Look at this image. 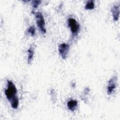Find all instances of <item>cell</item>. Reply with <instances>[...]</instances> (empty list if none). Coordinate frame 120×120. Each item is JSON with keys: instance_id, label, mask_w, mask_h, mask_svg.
<instances>
[{"instance_id": "8992f818", "label": "cell", "mask_w": 120, "mask_h": 120, "mask_svg": "<svg viewBox=\"0 0 120 120\" xmlns=\"http://www.w3.org/2000/svg\"><path fill=\"white\" fill-rule=\"evenodd\" d=\"M111 12L114 21H117L119 18L120 7L119 6L114 5L111 8Z\"/></svg>"}, {"instance_id": "9c48e42d", "label": "cell", "mask_w": 120, "mask_h": 120, "mask_svg": "<svg viewBox=\"0 0 120 120\" xmlns=\"http://www.w3.org/2000/svg\"><path fill=\"white\" fill-rule=\"evenodd\" d=\"M95 4L93 0H90L87 2L85 6V9L86 10H91L94 8Z\"/></svg>"}, {"instance_id": "7a4b0ae2", "label": "cell", "mask_w": 120, "mask_h": 120, "mask_svg": "<svg viewBox=\"0 0 120 120\" xmlns=\"http://www.w3.org/2000/svg\"><path fill=\"white\" fill-rule=\"evenodd\" d=\"M35 18L36 23L38 27L40 30L43 33H46V30L45 29V21L42 14L39 12L35 13Z\"/></svg>"}, {"instance_id": "8fae6325", "label": "cell", "mask_w": 120, "mask_h": 120, "mask_svg": "<svg viewBox=\"0 0 120 120\" xmlns=\"http://www.w3.org/2000/svg\"><path fill=\"white\" fill-rule=\"evenodd\" d=\"M41 3L40 0H33L32 1V7L34 8H37Z\"/></svg>"}, {"instance_id": "52a82bcc", "label": "cell", "mask_w": 120, "mask_h": 120, "mask_svg": "<svg viewBox=\"0 0 120 120\" xmlns=\"http://www.w3.org/2000/svg\"><path fill=\"white\" fill-rule=\"evenodd\" d=\"M68 108L71 111H74L77 106V102L75 100H69L67 103Z\"/></svg>"}, {"instance_id": "6da1fadb", "label": "cell", "mask_w": 120, "mask_h": 120, "mask_svg": "<svg viewBox=\"0 0 120 120\" xmlns=\"http://www.w3.org/2000/svg\"><path fill=\"white\" fill-rule=\"evenodd\" d=\"M8 87L5 90V94L10 103L11 107L16 109L19 105V99L17 96V89L13 82L9 80L7 81Z\"/></svg>"}, {"instance_id": "5b68a950", "label": "cell", "mask_w": 120, "mask_h": 120, "mask_svg": "<svg viewBox=\"0 0 120 120\" xmlns=\"http://www.w3.org/2000/svg\"><path fill=\"white\" fill-rule=\"evenodd\" d=\"M116 81L117 78L116 77H113L109 81L107 88L108 94L110 95L112 94L114 90L115 89Z\"/></svg>"}, {"instance_id": "277c9868", "label": "cell", "mask_w": 120, "mask_h": 120, "mask_svg": "<svg viewBox=\"0 0 120 120\" xmlns=\"http://www.w3.org/2000/svg\"><path fill=\"white\" fill-rule=\"evenodd\" d=\"M69 50V45L66 43H62L59 45V52L63 60H66Z\"/></svg>"}, {"instance_id": "30bf717a", "label": "cell", "mask_w": 120, "mask_h": 120, "mask_svg": "<svg viewBox=\"0 0 120 120\" xmlns=\"http://www.w3.org/2000/svg\"><path fill=\"white\" fill-rule=\"evenodd\" d=\"M28 31L32 36H34L35 35V32H36V30H35V27H33V26L30 27L28 29Z\"/></svg>"}, {"instance_id": "3957f363", "label": "cell", "mask_w": 120, "mask_h": 120, "mask_svg": "<svg viewBox=\"0 0 120 120\" xmlns=\"http://www.w3.org/2000/svg\"><path fill=\"white\" fill-rule=\"evenodd\" d=\"M68 24L72 33L73 34H77L80 30V25L76 20L73 18H69Z\"/></svg>"}, {"instance_id": "ba28073f", "label": "cell", "mask_w": 120, "mask_h": 120, "mask_svg": "<svg viewBox=\"0 0 120 120\" xmlns=\"http://www.w3.org/2000/svg\"><path fill=\"white\" fill-rule=\"evenodd\" d=\"M28 62L29 64H30L31 63V61L33 60V56H34V50L32 47H30L28 50Z\"/></svg>"}]
</instances>
